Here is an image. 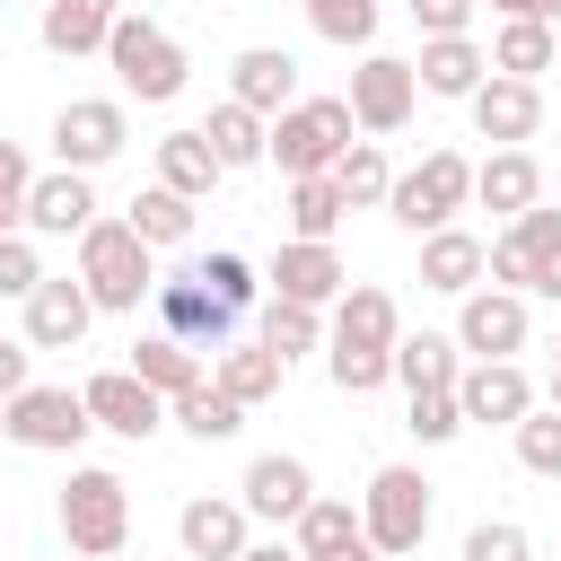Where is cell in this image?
Masks as SVG:
<instances>
[{
	"mask_svg": "<svg viewBox=\"0 0 561 561\" xmlns=\"http://www.w3.org/2000/svg\"><path fill=\"white\" fill-rule=\"evenodd\" d=\"M289 543H298V561H386L368 543V526H359L351 500H307V517L289 526Z\"/></svg>",
	"mask_w": 561,
	"mask_h": 561,
	"instance_id": "d6986e66",
	"label": "cell"
},
{
	"mask_svg": "<svg viewBox=\"0 0 561 561\" xmlns=\"http://www.w3.org/2000/svg\"><path fill=\"white\" fill-rule=\"evenodd\" d=\"M333 342H351V351H394V342H403L394 298H386V289H368V280H351V289L333 298Z\"/></svg>",
	"mask_w": 561,
	"mask_h": 561,
	"instance_id": "d4e9b609",
	"label": "cell"
},
{
	"mask_svg": "<svg viewBox=\"0 0 561 561\" xmlns=\"http://www.w3.org/2000/svg\"><path fill=\"white\" fill-rule=\"evenodd\" d=\"M421 96H473L482 88V70H491V53L473 44V35H438V44H421Z\"/></svg>",
	"mask_w": 561,
	"mask_h": 561,
	"instance_id": "f1b7e54d",
	"label": "cell"
},
{
	"mask_svg": "<svg viewBox=\"0 0 561 561\" xmlns=\"http://www.w3.org/2000/svg\"><path fill=\"white\" fill-rule=\"evenodd\" d=\"M333 184H342V202H351V210H368V202H386V193H394V167H386V149H377V140H351V149H342V167H333Z\"/></svg>",
	"mask_w": 561,
	"mask_h": 561,
	"instance_id": "d590c367",
	"label": "cell"
},
{
	"mask_svg": "<svg viewBox=\"0 0 561 561\" xmlns=\"http://www.w3.org/2000/svg\"><path fill=\"white\" fill-rule=\"evenodd\" d=\"M465 561H535V535H526L517 517H482V526L465 535Z\"/></svg>",
	"mask_w": 561,
	"mask_h": 561,
	"instance_id": "ee69618b",
	"label": "cell"
},
{
	"mask_svg": "<svg viewBox=\"0 0 561 561\" xmlns=\"http://www.w3.org/2000/svg\"><path fill=\"white\" fill-rule=\"evenodd\" d=\"M342 105H351V123H359V131H377V140H386V131H403V123H412V105H421V70H412V61H394V53H359V70H351V96H342Z\"/></svg>",
	"mask_w": 561,
	"mask_h": 561,
	"instance_id": "30bf717a",
	"label": "cell"
},
{
	"mask_svg": "<svg viewBox=\"0 0 561 561\" xmlns=\"http://www.w3.org/2000/svg\"><path fill=\"white\" fill-rule=\"evenodd\" d=\"M123 140H131L123 96H70V105L53 114V158H61L70 175H96L105 158H123Z\"/></svg>",
	"mask_w": 561,
	"mask_h": 561,
	"instance_id": "ba28073f",
	"label": "cell"
},
{
	"mask_svg": "<svg viewBox=\"0 0 561 561\" xmlns=\"http://www.w3.org/2000/svg\"><path fill=\"white\" fill-rule=\"evenodd\" d=\"M245 500H184L175 508V543L193 552V561H245L254 543H245Z\"/></svg>",
	"mask_w": 561,
	"mask_h": 561,
	"instance_id": "44dd1931",
	"label": "cell"
},
{
	"mask_svg": "<svg viewBox=\"0 0 561 561\" xmlns=\"http://www.w3.org/2000/svg\"><path fill=\"white\" fill-rule=\"evenodd\" d=\"M237 500H245V517H263V526H298L307 500H316V473H307L298 456H254L245 482H237Z\"/></svg>",
	"mask_w": 561,
	"mask_h": 561,
	"instance_id": "2e32d148",
	"label": "cell"
},
{
	"mask_svg": "<svg viewBox=\"0 0 561 561\" xmlns=\"http://www.w3.org/2000/svg\"><path fill=\"white\" fill-rule=\"evenodd\" d=\"M88 430L96 421H88V394L79 386H26L18 403H0V438L26 447V456H70Z\"/></svg>",
	"mask_w": 561,
	"mask_h": 561,
	"instance_id": "52a82bcc",
	"label": "cell"
},
{
	"mask_svg": "<svg viewBox=\"0 0 561 561\" xmlns=\"http://www.w3.org/2000/svg\"><path fill=\"white\" fill-rule=\"evenodd\" d=\"M342 289H351V272H342V254H333V245H298V237H289V245L272 254V298H289V307H316V316H324Z\"/></svg>",
	"mask_w": 561,
	"mask_h": 561,
	"instance_id": "ac0fdd59",
	"label": "cell"
},
{
	"mask_svg": "<svg viewBox=\"0 0 561 561\" xmlns=\"http://www.w3.org/2000/svg\"><path fill=\"white\" fill-rule=\"evenodd\" d=\"M123 219H131V237H140L149 254H158V245H184V237H193V202H184V193H167V184H140Z\"/></svg>",
	"mask_w": 561,
	"mask_h": 561,
	"instance_id": "e575fe53",
	"label": "cell"
},
{
	"mask_svg": "<svg viewBox=\"0 0 561 561\" xmlns=\"http://www.w3.org/2000/svg\"><path fill=\"white\" fill-rule=\"evenodd\" d=\"M552 412H561V359H552Z\"/></svg>",
	"mask_w": 561,
	"mask_h": 561,
	"instance_id": "f907efd6",
	"label": "cell"
},
{
	"mask_svg": "<svg viewBox=\"0 0 561 561\" xmlns=\"http://www.w3.org/2000/svg\"><path fill=\"white\" fill-rule=\"evenodd\" d=\"M158 333H175V342H193V351H228L237 342V307L228 298H210V280L184 263V272H167L158 280Z\"/></svg>",
	"mask_w": 561,
	"mask_h": 561,
	"instance_id": "9c48e42d",
	"label": "cell"
},
{
	"mask_svg": "<svg viewBox=\"0 0 561 561\" xmlns=\"http://www.w3.org/2000/svg\"><path fill=\"white\" fill-rule=\"evenodd\" d=\"M412 18H421V44H438V35L473 26V0H412Z\"/></svg>",
	"mask_w": 561,
	"mask_h": 561,
	"instance_id": "bcb514c9",
	"label": "cell"
},
{
	"mask_svg": "<svg viewBox=\"0 0 561 561\" xmlns=\"http://www.w3.org/2000/svg\"><path fill=\"white\" fill-rule=\"evenodd\" d=\"M228 96H237V105H254L263 123H280V114L298 105V61H289L280 44H245V53L228 61Z\"/></svg>",
	"mask_w": 561,
	"mask_h": 561,
	"instance_id": "e0dca14e",
	"label": "cell"
},
{
	"mask_svg": "<svg viewBox=\"0 0 561 561\" xmlns=\"http://www.w3.org/2000/svg\"><path fill=\"white\" fill-rule=\"evenodd\" d=\"M359 526H368V543L386 561L421 552V535H430V482H421V465H377L368 491H359Z\"/></svg>",
	"mask_w": 561,
	"mask_h": 561,
	"instance_id": "8992f818",
	"label": "cell"
},
{
	"mask_svg": "<svg viewBox=\"0 0 561 561\" xmlns=\"http://www.w3.org/2000/svg\"><path fill=\"white\" fill-rule=\"evenodd\" d=\"M219 175H228V167L210 158V140H202V123H193V131H167V140H158V184H167V193H184V202H202V193H210Z\"/></svg>",
	"mask_w": 561,
	"mask_h": 561,
	"instance_id": "1f68e13d",
	"label": "cell"
},
{
	"mask_svg": "<svg viewBox=\"0 0 561 561\" xmlns=\"http://www.w3.org/2000/svg\"><path fill=\"white\" fill-rule=\"evenodd\" d=\"M465 105H473V131H482L491 149H526V140L543 131V88H535V79H500V70H491Z\"/></svg>",
	"mask_w": 561,
	"mask_h": 561,
	"instance_id": "7c38bea8",
	"label": "cell"
},
{
	"mask_svg": "<svg viewBox=\"0 0 561 561\" xmlns=\"http://www.w3.org/2000/svg\"><path fill=\"white\" fill-rule=\"evenodd\" d=\"M500 18H535V26H561V0H508Z\"/></svg>",
	"mask_w": 561,
	"mask_h": 561,
	"instance_id": "c3c4849f",
	"label": "cell"
},
{
	"mask_svg": "<svg viewBox=\"0 0 561 561\" xmlns=\"http://www.w3.org/2000/svg\"><path fill=\"white\" fill-rule=\"evenodd\" d=\"M342 210H351V202H342V184H333V175H298V184H289V202H280V219H289V237H298V245H333Z\"/></svg>",
	"mask_w": 561,
	"mask_h": 561,
	"instance_id": "d6a6232c",
	"label": "cell"
},
{
	"mask_svg": "<svg viewBox=\"0 0 561 561\" xmlns=\"http://www.w3.org/2000/svg\"><path fill=\"white\" fill-rule=\"evenodd\" d=\"M456 403H465V430H473V421H482V430H517V421L535 412V377H526L517 359H465Z\"/></svg>",
	"mask_w": 561,
	"mask_h": 561,
	"instance_id": "8fae6325",
	"label": "cell"
},
{
	"mask_svg": "<svg viewBox=\"0 0 561 561\" xmlns=\"http://www.w3.org/2000/svg\"><path fill=\"white\" fill-rule=\"evenodd\" d=\"M88 228H96V184L70 175V167L35 175V193H26V237H88Z\"/></svg>",
	"mask_w": 561,
	"mask_h": 561,
	"instance_id": "ffe728a7",
	"label": "cell"
},
{
	"mask_svg": "<svg viewBox=\"0 0 561 561\" xmlns=\"http://www.w3.org/2000/svg\"><path fill=\"white\" fill-rule=\"evenodd\" d=\"M61 561H79V552H61Z\"/></svg>",
	"mask_w": 561,
	"mask_h": 561,
	"instance_id": "db71d44e",
	"label": "cell"
},
{
	"mask_svg": "<svg viewBox=\"0 0 561 561\" xmlns=\"http://www.w3.org/2000/svg\"><path fill=\"white\" fill-rule=\"evenodd\" d=\"M26 193H35V167H26L18 140H0V237L26 228Z\"/></svg>",
	"mask_w": 561,
	"mask_h": 561,
	"instance_id": "f6af8a7d",
	"label": "cell"
},
{
	"mask_svg": "<svg viewBox=\"0 0 561 561\" xmlns=\"http://www.w3.org/2000/svg\"><path fill=\"white\" fill-rule=\"evenodd\" d=\"M202 140H210V158H219L228 175H237V167H263V158H272V123H263L254 105H237V96H219V105H210Z\"/></svg>",
	"mask_w": 561,
	"mask_h": 561,
	"instance_id": "4316f807",
	"label": "cell"
},
{
	"mask_svg": "<svg viewBox=\"0 0 561 561\" xmlns=\"http://www.w3.org/2000/svg\"><path fill=\"white\" fill-rule=\"evenodd\" d=\"M88 324H96V298H88L79 272H61V280H44V289L26 298V342H35V351H79Z\"/></svg>",
	"mask_w": 561,
	"mask_h": 561,
	"instance_id": "9a60e30c",
	"label": "cell"
},
{
	"mask_svg": "<svg viewBox=\"0 0 561 561\" xmlns=\"http://www.w3.org/2000/svg\"><path fill=\"white\" fill-rule=\"evenodd\" d=\"M307 26H316L324 44H342V53H351V44L368 53V44H377V0H307Z\"/></svg>",
	"mask_w": 561,
	"mask_h": 561,
	"instance_id": "8d00e7d4",
	"label": "cell"
},
{
	"mask_svg": "<svg viewBox=\"0 0 561 561\" xmlns=\"http://www.w3.org/2000/svg\"><path fill=\"white\" fill-rule=\"evenodd\" d=\"M79 280H88L96 307L131 316L140 298H158V254L131 237V219H96V228L79 237Z\"/></svg>",
	"mask_w": 561,
	"mask_h": 561,
	"instance_id": "6da1fadb",
	"label": "cell"
},
{
	"mask_svg": "<svg viewBox=\"0 0 561 561\" xmlns=\"http://www.w3.org/2000/svg\"><path fill=\"white\" fill-rule=\"evenodd\" d=\"M456 377H465L456 333H403V342H394V386H403V394H430V386H456Z\"/></svg>",
	"mask_w": 561,
	"mask_h": 561,
	"instance_id": "4dcf8cb0",
	"label": "cell"
},
{
	"mask_svg": "<svg viewBox=\"0 0 561 561\" xmlns=\"http://www.w3.org/2000/svg\"><path fill=\"white\" fill-rule=\"evenodd\" d=\"M517 465H526V473H543V482H561V412H543V403H535V412L517 421Z\"/></svg>",
	"mask_w": 561,
	"mask_h": 561,
	"instance_id": "60d3db41",
	"label": "cell"
},
{
	"mask_svg": "<svg viewBox=\"0 0 561 561\" xmlns=\"http://www.w3.org/2000/svg\"><path fill=\"white\" fill-rule=\"evenodd\" d=\"M482 272H491V245H482L473 228H438V237H421V289H438V298H473Z\"/></svg>",
	"mask_w": 561,
	"mask_h": 561,
	"instance_id": "7402d4cb",
	"label": "cell"
},
{
	"mask_svg": "<svg viewBox=\"0 0 561 561\" xmlns=\"http://www.w3.org/2000/svg\"><path fill=\"white\" fill-rule=\"evenodd\" d=\"M114 18H123V0H44V18H35V35H44V53H61V61H79V53H105V35H114Z\"/></svg>",
	"mask_w": 561,
	"mask_h": 561,
	"instance_id": "cb8c5ba5",
	"label": "cell"
},
{
	"mask_svg": "<svg viewBox=\"0 0 561 561\" xmlns=\"http://www.w3.org/2000/svg\"><path fill=\"white\" fill-rule=\"evenodd\" d=\"M167 421H175L184 438H202V447H219V438H237V430H245V403H237L228 386H210V377H202L193 394H175V403H167Z\"/></svg>",
	"mask_w": 561,
	"mask_h": 561,
	"instance_id": "836d02e7",
	"label": "cell"
},
{
	"mask_svg": "<svg viewBox=\"0 0 561 561\" xmlns=\"http://www.w3.org/2000/svg\"><path fill=\"white\" fill-rule=\"evenodd\" d=\"M44 280H53V272H44L35 237H26V228H18V237H0V298H18V307H26V298H35Z\"/></svg>",
	"mask_w": 561,
	"mask_h": 561,
	"instance_id": "7bdbcfd3",
	"label": "cell"
},
{
	"mask_svg": "<svg viewBox=\"0 0 561 561\" xmlns=\"http://www.w3.org/2000/svg\"><path fill=\"white\" fill-rule=\"evenodd\" d=\"M473 202V158L465 149H430L421 167H403L394 175V193H386V210H394V228H412V237H438V228H456V210Z\"/></svg>",
	"mask_w": 561,
	"mask_h": 561,
	"instance_id": "277c9868",
	"label": "cell"
},
{
	"mask_svg": "<svg viewBox=\"0 0 561 561\" xmlns=\"http://www.w3.org/2000/svg\"><path fill=\"white\" fill-rule=\"evenodd\" d=\"M123 368H131L149 394H167V403H175V394H193V386L210 377V368H202V351H193V342H175V333H140Z\"/></svg>",
	"mask_w": 561,
	"mask_h": 561,
	"instance_id": "484cf974",
	"label": "cell"
},
{
	"mask_svg": "<svg viewBox=\"0 0 561 561\" xmlns=\"http://www.w3.org/2000/svg\"><path fill=\"white\" fill-rule=\"evenodd\" d=\"M552 359H561V342H552Z\"/></svg>",
	"mask_w": 561,
	"mask_h": 561,
	"instance_id": "f5cc1de1",
	"label": "cell"
},
{
	"mask_svg": "<svg viewBox=\"0 0 561 561\" xmlns=\"http://www.w3.org/2000/svg\"><path fill=\"white\" fill-rule=\"evenodd\" d=\"M263 342H272L280 359H298V351H316V342H324V316H316V307L272 298V307H263Z\"/></svg>",
	"mask_w": 561,
	"mask_h": 561,
	"instance_id": "f35d334b",
	"label": "cell"
},
{
	"mask_svg": "<svg viewBox=\"0 0 561 561\" xmlns=\"http://www.w3.org/2000/svg\"><path fill=\"white\" fill-rule=\"evenodd\" d=\"M324 377H333L342 394H377V386L394 377V351H351V342H324Z\"/></svg>",
	"mask_w": 561,
	"mask_h": 561,
	"instance_id": "74e56055",
	"label": "cell"
},
{
	"mask_svg": "<svg viewBox=\"0 0 561 561\" xmlns=\"http://www.w3.org/2000/svg\"><path fill=\"white\" fill-rule=\"evenodd\" d=\"M193 272H202V280H210V298H228L237 316H245V307H254V289H263V280H254V263H245L237 245H219V254H202Z\"/></svg>",
	"mask_w": 561,
	"mask_h": 561,
	"instance_id": "b9f144b4",
	"label": "cell"
},
{
	"mask_svg": "<svg viewBox=\"0 0 561 561\" xmlns=\"http://www.w3.org/2000/svg\"><path fill=\"white\" fill-rule=\"evenodd\" d=\"M552 70H561V61H552Z\"/></svg>",
	"mask_w": 561,
	"mask_h": 561,
	"instance_id": "9f6ffc18",
	"label": "cell"
},
{
	"mask_svg": "<svg viewBox=\"0 0 561 561\" xmlns=\"http://www.w3.org/2000/svg\"><path fill=\"white\" fill-rule=\"evenodd\" d=\"M114 561H131V552H114Z\"/></svg>",
	"mask_w": 561,
	"mask_h": 561,
	"instance_id": "11a10c76",
	"label": "cell"
},
{
	"mask_svg": "<svg viewBox=\"0 0 561 561\" xmlns=\"http://www.w3.org/2000/svg\"><path fill=\"white\" fill-rule=\"evenodd\" d=\"M105 61H114V79H123V96H140V105H167V96H184V44L158 26V18H114V35H105Z\"/></svg>",
	"mask_w": 561,
	"mask_h": 561,
	"instance_id": "3957f363",
	"label": "cell"
},
{
	"mask_svg": "<svg viewBox=\"0 0 561 561\" xmlns=\"http://www.w3.org/2000/svg\"><path fill=\"white\" fill-rule=\"evenodd\" d=\"M26 368H35V342H9V333H0V403H18V394L35 386Z\"/></svg>",
	"mask_w": 561,
	"mask_h": 561,
	"instance_id": "7dc6e473",
	"label": "cell"
},
{
	"mask_svg": "<svg viewBox=\"0 0 561 561\" xmlns=\"http://www.w3.org/2000/svg\"><path fill=\"white\" fill-rule=\"evenodd\" d=\"M403 430H412L421 447H447V438L465 430V403H456V386H430V394H412V412H403Z\"/></svg>",
	"mask_w": 561,
	"mask_h": 561,
	"instance_id": "ab89813d",
	"label": "cell"
},
{
	"mask_svg": "<svg viewBox=\"0 0 561 561\" xmlns=\"http://www.w3.org/2000/svg\"><path fill=\"white\" fill-rule=\"evenodd\" d=\"M351 105L342 96H298L280 123H272V167L298 184V175H333L342 167V149H351Z\"/></svg>",
	"mask_w": 561,
	"mask_h": 561,
	"instance_id": "5b68a950",
	"label": "cell"
},
{
	"mask_svg": "<svg viewBox=\"0 0 561 561\" xmlns=\"http://www.w3.org/2000/svg\"><path fill=\"white\" fill-rule=\"evenodd\" d=\"M552 61H561V26L500 18V35H491V70H500V79H543Z\"/></svg>",
	"mask_w": 561,
	"mask_h": 561,
	"instance_id": "f546056e",
	"label": "cell"
},
{
	"mask_svg": "<svg viewBox=\"0 0 561 561\" xmlns=\"http://www.w3.org/2000/svg\"><path fill=\"white\" fill-rule=\"evenodd\" d=\"M473 202L500 210V219H526V210L543 202V167H535V149H491V158L473 167Z\"/></svg>",
	"mask_w": 561,
	"mask_h": 561,
	"instance_id": "603a6c76",
	"label": "cell"
},
{
	"mask_svg": "<svg viewBox=\"0 0 561 561\" xmlns=\"http://www.w3.org/2000/svg\"><path fill=\"white\" fill-rule=\"evenodd\" d=\"M280 377H289V359H280L272 342H228V351L210 359V386H228L245 412H254V403H272V394H280Z\"/></svg>",
	"mask_w": 561,
	"mask_h": 561,
	"instance_id": "83f0119b",
	"label": "cell"
},
{
	"mask_svg": "<svg viewBox=\"0 0 561 561\" xmlns=\"http://www.w3.org/2000/svg\"><path fill=\"white\" fill-rule=\"evenodd\" d=\"M456 351L465 359H517L526 351V298L517 289H473L456 307Z\"/></svg>",
	"mask_w": 561,
	"mask_h": 561,
	"instance_id": "4fadbf2b",
	"label": "cell"
},
{
	"mask_svg": "<svg viewBox=\"0 0 561 561\" xmlns=\"http://www.w3.org/2000/svg\"><path fill=\"white\" fill-rule=\"evenodd\" d=\"M61 543H70L79 561H114V552L131 543V491H123V473L79 465V473L61 482Z\"/></svg>",
	"mask_w": 561,
	"mask_h": 561,
	"instance_id": "7a4b0ae2",
	"label": "cell"
},
{
	"mask_svg": "<svg viewBox=\"0 0 561 561\" xmlns=\"http://www.w3.org/2000/svg\"><path fill=\"white\" fill-rule=\"evenodd\" d=\"M245 561H298V543H254Z\"/></svg>",
	"mask_w": 561,
	"mask_h": 561,
	"instance_id": "681fc988",
	"label": "cell"
},
{
	"mask_svg": "<svg viewBox=\"0 0 561 561\" xmlns=\"http://www.w3.org/2000/svg\"><path fill=\"white\" fill-rule=\"evenodd\" d=\"M79 394H88V421L114 430V438H158L167 430V394H149L131 368H96Z\"/></svg>",
	"mask_w": 561,
	"mask_h": 561,
	"instance_id": "5bb4252c",
	"label": "cell"
},
{
	"mask_svg": "<svg viewBox=\"0 0 561 561\" xmlns=\"http://www.w3.org/2000/svg\"><path fill=\"white\" fill-rule=\"evenodd\" d=\"M473 9H482V0H473ZM491 9H508V0H491Z\"/></svg>",
	"mask_w": 561,
	"mask_h": 561,
	"instance_id": "816d5d0a",
	"label": "cell"
}]
</instances>
